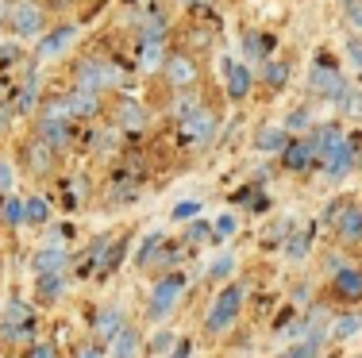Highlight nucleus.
<instances>
[{"label": "nucleus", "instance_id": "obj_1", "mask_svg": "<svg viewBox=\"0 0 362 358\" xmlns=\"http://www.w3.org/2000/svg\"><path fill=\"white\" fill-rule=\"evenodd\" d=\"M74 85H81V89H93V93H124L127 85V70L116 62H108V58H77L74 62Z\"/></svg>", "mask_w": 362, "mask_h": 358}, {"label": "nucleus", "instance_id": "obj_2", "mask_svg": "<svg viewBox=\"0 0 362 358\" xmlns=\"http://www.w3.org/2000/svg\"><path fill=\"white\" fill-rule=\"evenodd\" d=\"M243 301H247V281H228V285L212 297L209 312H204V331H209V335H228L239 323Z\"/></svg>", "mask_w": 362, "mask_h": 358}, {"label": "nucleus", "instance_id": "obj_3", "mask_svg": "<svg viewBox=\"0 0 362 358\" xmlns=\"http://www.w3.org/2000/svg\"><path fill=\"white\" fill-rule=\"evenodd\" d=\"M158 73H162V81H166L170 93H181V89H197V85H201L204 66H201V58H197V50L174 47V50H166V62H162Z\"/></svg>", "mask_w": 362, "mask_h": 358}, {"label": "nucleus", "instance_id": "obj_4", "mask_svg": "<svg viewBox=\"0 0 362 358\" xmlns=\"http://www.w3.org/2000/svg\"><path fill=\"white\" fill-rule=\"evenodd\" d=\"M216 131H220V112L209 105H201L193 116L177 119V147H185V150L209 147V143L216 139Z\"/></svg>", "mask_w": 362, "mask_h": 358}, {"label": "nucleus", "instance_id": "obj_5", "mask_svg": "<svg viewBox=\"0 0 362 358\" xmlns=\"http://www.w3.org/2000/svg\"><path fill=\"white\" fill-rule=\"evenodd\" d=\"M185 274L181 270H170V274H158V281H154L151 297H146V320L151 323H162L174 312V304L181 301V293H185Z\"/></svg>", "mask_w": 362, "mask_h": 358}, {"label": "nucleus", "instance_id": "obj_6", "mask_svg": "<svg viewBox=\"0 0 362 358\" xmlns=\"http://www.w3.org/2000/svg\"><path fill=\"white\" fill-rule=\"evenodd\" d=\"M31 331H35V309L20 297H8L4 312H0V343H31Z\"/></svg>", "mask_w": 362, "mask_h": 358}, {"label": "nucleus", "instance_id": "obj_7", "mask_svg": "<svg viewBox=\"0 0 362 358\" xmlns=\"http://www.w3.org/2000/svg\"><path fill=\"white\" fill-rule=\"evenodd\" d=\"M8 31H12L16 39H39L42 31L50 28V12L42 0H20V4L8 8Z\"/></svg>", "mask_w": 362, "mask_h": 358}, {"label": "nucleus", "instance_id": "obj_8", "mask_svg": "<svg viewBox=\"0 0 362 358\" xmlns=\"http://www.w3.org/2000/svg\"><path fill=\"white\" fill-rule=\"evenodd\" d=\"M324 220L332 224L335 243H339V246H358L362 243V204H355V201L327 204Z\"/></svg>", "mask_w": 362, "mask_h": 358}, {"label": "nucleus", "instance_id": "obj_9", "mask_svg": "<svg viewBox=\"0 0 362 358\" xmlns=\"http://www.w3.org/2000/svg\"><path fill=\"white\" fill-rule=\"evenodd\" d=\"M347 89H351L347 78H343L335 66H327L324 58L313 66V73H308V93H313V97H324V100H335V105H339V100L347 97Z\"/></svg>", "mask_w": 362, "mask_h": 358}, {"label": "nucleus", "instance_id": "obj_10", "mask_svg": "<svg viewBox=\"0 0 362 358\" xmlns=\"http://www.w3.org/2000/svg\"><path fill=\"white\" fill-rule=\"evenodd\" d=\"M20 162H23V169H28L31 177H50L54 166H58V150L50 147V143H42L39 135H31V139L20 147Z\"/></svg>", "mask_w": 362, "mask_h": 358}, {"label": "nucleus", "instance_id": "obj_11", "mask_svg": "<svg viewBox=\"0 0 362 358\" xmlns=\"http://www.w3.org/2000/svg\"><path fill=\"white\" fill-rule=\"evenodd\" d=\"M223 89H228V100L231 105H243L247 97H251V89L258 85V73L251 62H223Z\"/></svg>", "mask_w": 362, "mask_h": 358}, {"label": "nucleus", "instance_id": "obj_12", "mask_svg": "<svg viewBox=\"0 0 362 358\" xmlns=\"http://www.w3.org/2000/svg\"><path fill=\"white\" fill-rule=\"evenodd\" d=\"M112 124H116V131H127V135H139L146 127V108L139 105L135 97H127V93H119L116 100H112Z\"/></svg>", "mask_w": 362, "mask_h": 358}, {"label": "nucleus", "instance_id": "obj_13", "mask_svg": "<svg viewBox=\"0 0 362 358\" xmlns=\"http://www.w3.org/2000/svg\"><path fill=\"white\" fill-rule=\"evenodd\" d=\"M281 169H289V174H305V169L316 166V147L308 135H293V139L286 143V150L278 155Z\"/></svg>", "mask_w": 362, "mask_h": 358}, {"label": "nucleus", "instance_id": "obj_14", "mask_svg": "<svg viewBox=\"0 0 362 358\" xmlns=\"http://www.w3.org/2000/svg\"><path fill=\"white\" fill-rule=\"evenodd\" d=\"M42 143H50V147L62 155V150L74 147V119H54V116H35V131Z\"/></svg>", "mask_w": 362, "mask_h": 358}, {"label": "nucleus", "instance_id": "obj_15", "mask_svg": "<svg viewBox=\"0 0 362 358\" xmlns=\"http://www.w3.org/2000/svg\"><path fill=\"white\" fill-rule=\"evenodd\" d=\"M39 39H42V42H39V50H35V58H39V62H47V58H58L62 50H70V42L77 39V23L62 20L58 28H47Z\"/></svg>", "mask_w": 362, "mask_h": 358}, {"label": "nucleus", "instance_id": "obj_16", "mask_svg": "<svg viewBox=\"0 0 362 358\" xmlns=\"http://www.w3.org/2000/svg\"><path fill=\"white\" fill-rule=\"evenodd\" d=\"M135 31H139V42H166V35H170L166 8H151V4H146L143 12L135 16Z\"/></svg>", "mask_w": 362, "mask_h": 358}, {"label": "nucleus", "instance_id": "obj_17", "mask_svg": "<svg viewBox=\"0 0 362 358\" xmlns=\"http://www.w3.org/2000/svg\"><path fill=\"white\" fill-rule=\"evenodd\" d=\"M332 293L343 304H362V266H343L332 274Z\"/></svg>", "mask_w": 362, "mask_h": 358}, {"label": "nucleus", "instance_id": "obj_18", "mask_svg": "<svg viewBox=\"0 0 362 358\" xmlns=\"http://www.w3.org/2000/svg\"><path fill=\"white\" fill-rule=\"evenodd\" d=\"M105 351H108V358H139L146 351V343H143V335H139L135 323H124V328L105 343Z\"/></svg>", "mask_w": 362, "mask_h": 358}, {"label": "nucleus", "instance_id": "obj_19", "mask_svg": "<svg viewBox=\"0 0 362 358\" xmlns=\"http://www.w3.org/2000/svg\"><path fill=\"white\" fill-rule=\"evenodd\" d=\"M66 105H70V116L74 119H97L100 112H105V100H100V93L93 89H81V85H74L70 93H62Z\"/></svg>", "mask_w": 362, "mask_h": 358}, {"label": "nucleus", "instance_id": "obj_20", "mask_svg": "<svg viewBox=\"0 0 362 358\" xmlns=\"http://www.w3.org/2000/svg\"><path fill=\"white\" fill-rule=\"evenodd\" d=\"M127 323V316H124V309L119 304H100L97 312H93V328H89V335L93 339H100V343H108L112 335H116L119 328Z\"/></svg>", "mask_w": 362, "mask_h": 358}, {"label": "nucleus", "instance_id": "obj_21", "mask_svg": "<svg viewBox=\"0 0 362 358\" xmlns=\"http://www.w3.org/2000/svg\"><path fill=\"white\" fill-rule=\"evenodd\" d=\"M355 162H358V150H355V139L347 135V139H343L339 147H335L332 155L320 162V166H324V174H327V177H335V181H339V177H347V174H351V166H355Z\"/></svg>", "mask_w": 362, "mask_h": 358}, {"label": "nucleus", "instance_id": "obj_22", "mask_svg": "<svg viewBox=\"0 0 362 358\" xmlns=\"http://www.w3.org/2000/svg\"><path fill=\"white\" fill-rule=\"evenodd\" d=\"M324 343H327V331H324V323H316V320H313V328H308L305 335H300L297 343L289 347V351H281L278 358H320Z\"/></svg>", "mask_w": 362, "mask_h": 358}, {"label": "nucleus", "instance_id": "obj_23", "mask_svg": "<svg viewBox=\"0 0 362 358\" xmlns=\"http://www.w3.org/2000/svg\"><path fill=\"white\" fill-rule=\"evenodd\" d=\"M289 73H293V66H289V58H266L262 66H258V85L262 89H270V93H281L289 85Z\"/></svg>", "mask_w": 362, "mask_h": 358}, {"label": "nucleus", "instance_id": "obj_24", "mask_svg": "<svg viewBox=\"0 0 362 358\" xmlns=\"http://www.w3.org/2000/svg\"><path fill=\"white\" fill-rule=\"evenodd\" d=\"M66 266H70V251H66V246L42 243L35 251V258H31V274H62Z\"/></svg>", "mask_w": 362, "mask_h": 358}, {"label": "nucleus", "instance_id": "obj_25", "mask_svg": "<svg viewBox=\"0 0 362 358\" xmlns=\"http://www.w3.org/2000/svg\"><path fill=\"white\" fill-rule=\"evenodd\" d=\"M308 139H313V147H316V162H324L343 139H347V131H343V124H335V119H332V124L313 127V131H308Z\"/></svg>", "mask_w": 362, "mask_h": 358}, {"label": "nucleus", "instance_id": "obj_26", "mask_svg": "<svg viewBox=\"0 0 362 358\" xmlns=\"http://www.w3.org/2000/svg\"><path fill=\"white\" fill-rule=\"evenodd\" d=\"M274 39L270 31H243V62H251V66H262L266 58L274 54Z\"/></svg>", "mask_w": 362, "mask_h": 358}, {"label": "nucleus", "instance_id": "obj_27", "mask_svg": "<svg viewBox=\"0 0 362 358\" xmlns=\"http://www.w3.org/2000/svg\"><path fill=\"white\" fill-rule=\"evenodd\" d=\"M39 108V73L28 70V78L20 81V93L12 100V116H35Z\"/></svg>", "mask_w": 362, "mask_h": 358}, {"label": "nucleus", "instance_id": "obj_28", "mask_svg": "<svg viewBox=\"0 0 362 358\" xmlns=\"http://www.w3.org/2000/svg\"><path fill=\"white\" fill-rule=\"evenodd\" d=\"M66 289H70L66 270H62V274H35V297H39V304H58L66 297Z\"/></svg>", "mask_w": 362, "mask_h": 358}, {"label": "nucleus", "instance_id": "obj_29", "mask_svg": "<svg viewBox=\"0 0 362 358\" xmlns=\"http://www.w3.org/2000/svg\"><path fill=\"white\" fill-rule=\"evenodd\" d=\"M362 331V312L351 304L343 316H335L332 323H327V339H335V343H347V339H355Z\"/></svg>", "mask_w": 362, "mask_h": 358}, {"label": "nucleus", "instance_id": "obj_30", "mask_svg": "<svg viewBox=\"0 0 362 358\" xmlns=\"http://www.w3.org/2000/svg\"><path fill=\"white\" fill-rule=\"evenodd\" d=\"M289 139H293V135L286 131V127H274V124H262L255 131V147L262 150V155H281Z\"/></svg>", "mask_w": 362, "mask_h": 358}, {"label": "nucleus", "instance_id": "obj_31", "mask_svg": "<svg viewBox=\"0 0 362 358\" xmlns=\"http://www.w3.org/2000/svg\"><path fill=\"white\" fill-rule=\"evenodd\" d=\"M50 216H54V208H50L47 197H39V193L23 197V227H47Z\"/></svg>", "mask_w": 362, "mask_h": 358}, {"label": "nucleus", "instance_id": "obj_32", "mask_svg": "<svg viewBox=\"0 0 362 358\" xmlns=\"http://www.w3.org/2000/svg\"><path fill=\"white\" fill-rule=\"evenodd\" d=\"M308 251H313V224H308V227H293L289 243L281 246L286 262H300V258H308Z\"/></svg>", "mask_w": 362, "mask_h": 358}, {"label": "nucleus", "instance_id": "obj_33", "mask_svg": "<svg viewBox=\"0 0 362 358\" xmlns=\"http://www.w3.org/2000/svg\"><path fill=\"white\" fill-rule=\"evenodd\" d=\"M185 47L189 50H212L216 47V23L212 20H204V23H189L185 28Z\"/></svg>", "mask_w": 362, "mask_h": 358}, {"label": "nucleus", "instance_id": "obj_34", "mask_svg": "<svg viewBox=\"0 0 362 358\" xmlns=\"http://www.w3.org/2000/svg\"><path fill=\"white\" fill-rule=\"evenodd\" d=\"M166 62V42H139V73H158Z\"/></svg>", "mask_w": 362, "mask_h": 358}, {"label": "nucleus", "instance_id": "obj_35", "mask_svg": "<svg viewBox=\"0 0 362 358\" xmlns=\"http://www.w3.org/2000/svg\"><path fill=\"white\" fill-rule=\"evenodd\" d=\"M201 105H204V100H201V93H197V89H181V93H174L170 116H174V119H185V116H193Z\"/></svg>", "mask_w": 362, "mask_h": 358}, {"label": "nucleus", "instance_id": "obj_36", "mask_svg": "<svg viewBox=\"0 0 362 358\" xmlns=\"http://www.w3.org/2000/svg\"><path fill=\"white\" fill-rule=\"evenodd\" d=\"M108 243H112V235H97L89 246H85V254L77 258V266H81V274H89V270H97V266H100V258H105Z\"/></svg>", "mask_w": 362, "mask_h": 358}, {"label": "nucleus", "instance_id": "obj_37", "mask_svg": "<svg viewBox=\"0 0 362 358\" xmlns=\"http://www.w3.org/2000/svg\"><path fill=\"white\" fill-rule=\"evenodd\" d=\"M162 251H166V235L146 239V243H143V251L135 254V266H139V270H151L154 262H158V254H162Z\"/></svg>", "mask_w": 362, "mask_h": 358}, {"label": "nucleus", "instance_id": "obj_38", "mask_svg": "<svg viewBox=\"0 0 362 358\" xmlns=\"http://www.w3.org/2000/svg\"><path fill=\"white\" fill-rule=\"evenodd\" d=\"M0 220H4L8 227H23V197L4 193V201H0Z\"/></svg>", "mask_w": 362, "mask_h": 358}, {"label": "nucleus", "instance_id": "obj_39", "mask_svg": "<svg viewBox=\"0 0 362 358\" xmlns=\"http://www.w3.org/2000/svg\"><path fill=\"white\" fill-rule=\"evenodd\" d=\"M124 254H127V239H119V243L112 239L108 251H105V258H100V266H97V274H112V270L124 262Z\"/></svg>", "mask_w": 362, "mask_h": 358}, {"label": "nucleus", "instance_id": "obj_40", "mask_svg": "<svg viewBox=\"0 0 362 358\" xmlns=\"http://www.w3.org/2000/svg\"><path fill=\"white\" fill-rule=\"evenodd\" d=\"M286 131H289V135H297V131H313V108H308V105L293 108L289 119H286Z\"/></svg>", "mask_w": 362, "mask_h": 358}, {"label": "nucleus", "instance_id": "obj_41", "mask_svg": "<svg viewBox=\"0 0 362 358\" xmlns=\"http://www.w3.org/2000/svg\"><path fill=\"white\" fill-rule=\"evenodd\" d=\"M174 343H177L174 331H170V328H158V331L151 335V343H146V351H151V354H170V351H174Z\"/></svg>", "mask_w": 362, "mask_h": 358}, {"label": "nucleus", "instance_id": "obj_42", "mask_svg": "<svg viewBox=\"0 0 362 358\" xmlns=\"http://www.w3.org/2000/svg\"><path fill=\"white\" fill-rule=\"evenodd\" d=\"M108 197H112V204H132V201H139V185L135 181H112Z\"/></svg>", "mask_w": 362, "mask_h": 358}, {"label": "nucleus", "instance_id": "obj_43", "mask_svg": "<svg viewBox=\"0 0 362 358\" xmlns=\"http://www.w3.org/2000/svg\"><path fill=\"white\" fill-rule=\"evenodd\" d=\"M343 23L351 28V35H362V0H343Z\"/></svg>", "mask_w": 362, "mask_h": 358}, {"label": "nucleus", "instance_id": "obj_44", "mask_svg": "<svg viewBox=\"0 0 362 358\" xmlns=\"http://www.w3.org/2000/svg\"><path fill=\"white\" fill-rule=\"evenodd\" d=\"M70 358H108V351H105V343H100V339H81V343L74 347L70 351Z\"/></svg>", "mask_w": 362, "mask_h": 358}, {"label": "nucleus", "instance_id": "obj_45", "mask_svg": "<svg viewBox=\"0 0 362 358\" xmlns=\"http://www.w3.org/2000/svg\"><path fill=\"white\" fill-rule=\"evenodd\" d=\"M235 270V254H216V262L209 266V281H223Z\"/></svg>", "mask_w": 362, "mask_h": 358}, {"label": "nucleus", "instance_id": "obj_46", "mask_svg": "<svg viewBox=\"0 0 362 358\" xmlns=\"http://www.w3.org/2000/svg\"><path fill=\"white\" fill-rule=\"evenodd\" d=\"M197 212H201V204H197V201H181V204H174L170 220H174V224H185V220H197Z\"/></svg>", "mask_w": 362, "mask_h": 358}, {"label": "nucleus", "instance_id": "obj_47", "mask_svg": "<svg viewBox=\"0 0 362 358\" xmlns=\"http://www.w3.org/2000/svg\"><path fill=\"white\" fill-rule=\"evenodd\" d=\"M235 227H239L235 212H223V216L216 220V232H212V239H231V235H235Z\"/></svg>", "mask_w": 362, "mask_h": 358}, {"label": "nucleus", "instance_id": "obj_48", "mask_svg": "<svg viewBox=\"0 0 362 358\" xmlns=\"http://www.w3.org/2000/svg\"><path fill=\"white\" fill-rule=\"evenodd\" d=\"M12 181H16V169H12V162H8V155L0 150V197L12 193Z\"/></svg>", "mask_w": 362, "mask_h": 358}, {"label": "nucleus", "instance_id": "obj_49", "mask_svg": "<svg viewBox=\"0 0 362 358\" xmlns=\"http://www.w3.org/2000/svg\"><path fill=\"white\" fill-rule=\"evenodd\" d=\"M23 358H58V347L54 343H28Z\"/></svg>", "mask_w": 362, "mask_h": 358}, {"label": "nucleus", "instance_id": "obj_50", "mask_svg": "<svg viewBox=\"0 0 362 358\" xmlns=\"http://www.w3.org/2000/svg\"><path fill=\"white\" fill-rule=\"evenodd\" d=\"M209 235H212V227L204 224V220H193L189 232H185V243H201V239H209Z\"/></svg>", "mask_w": 362, "mask_h": 358}, {"label": "nucleus", "instance_id": "obj_51", "mask_svg": "<svg viewBox=\"0 0 362 358\" xmlns=\"http://www.w3.org/2000/svg\"><path fill=\"white\" fill-rule=\"evenodd\" d=\"M347 58H351V66L362 73V35H351L347 39Z\"/></svg>", "mask_w": 362, "mask_h": 358}, {"label": "nucleus", "instance_id": "obj_52", "mask_svg": "<svg viewBox=\"0 0 362 358\" xmlns=\"http://www.w3.org/2000/svg\"><path fill=\"white\" fill-rule=\"evenodd\" d=\"M343 266H347V262H343L339 251H327L324 254V270H327V274H335V270H343Z\"/></svg>", "mask_w": 362, "mask_h": 358}, {"label": "nucleus", "instance_id": "obj_53", "mask_svg": "<svg viewBox=\"0 0 362 358\" xmlns=\"http://www.w3.org/2000/svg\"><path fill=\"white\" fill-rule=\"evenodd\" d=\"M16 58H20V47H16V42H8V47H0V66L16 62Z\"/></svg>", "mask_w": 362, "mask_h": 358}, {"label": "nucleus", "instance_id": "obj_54", "mask_svg": "<svg viewBox=\"0 0 362 358\" xmlns=\"http://www.w3.org/2000/svg\"><path fill=\"white\" fill-rule=\"evenodd\" d=\"M170 358H193V343H189V339H181V343H174V351H170Z\"/></svg>", "mask_w": 362, "mask_h": 358}, {"label": "nucleus", "instance_id": "obj_55", "mask_svg": "<svg viewBox=\"0 0 362 358\" xmlns=\"http://www.w3.org/2000/svg\"><path fill=\"white\" fill-rule=\"evenodd\" d=\"M293 301H297V304H308V301H313V293H308V285H297V293H293Z\"/></svg>", "mask_w": 362, "mask_h": 358}, {"label": "nucleus", "instance_id": "obj_56", "mask_svg": "<svg viewBox=\"0 0 362 358\" xmlns=\"http://www.w3.org/2000/svg\"><path fill=\"white\" fill-rule=\"evenodd\" d=\"M8 119H12V112H8V105H4V100H0V135L8 131Z\"/></svg>", "mask_w": 362, "mask_h": 358}, {"label": "nucleus", "instance_id": "obj_57", "mask_svg": "<svg viewBox=\"0 0 362 358\" xmlns=\"http://www.w3.org/2000/svg\"><path fill=\"white\" fill-rule=\"evenodd\" d=\"M174 4H181V8H201V4H209V0H174Z\"/></svg>", "mask_w": 362, "mask_h": 358}, {"label": "nucleus", "instance_id": "obj_58", "mask_svg": "<svg viewBox=\"0 0 362 358\" xmlns=\"http://www.w3.org/2000/svg\"><path fill=\"white\" fill-rule=\"evenodd\" d=\"M8 8H12V4H4V0H0V28L8 23Z\"/></svg>", "mask_w": 362, "mask_h": 358}, {"label": "nucleus", "instance_id": "obj_59", "mask_svg": "<svg viewBox=\"0 0 362 358\" xmlns=\"http://www.w3.org/2000/svg\"><path fill=\"white\" fill-rule=\"evenodd\" d=\"M358 166H362V155H358Z\"/></svg>", "mask_w": 362, "mask_h": 358}, {"label": "nucleus", "instance_id": "obj_60", "mask_svg": "<svg viewBox=\"0 0 362 358\" xmlns=\"http://www.w3.org/2000/svg\"><path fill=\"white\" fill-rule=\"evenodd\" d=\"M358 358H362V354H358Z\"/></svg>", "mask_w": 362, "mask_h": 358}]
</instances>
